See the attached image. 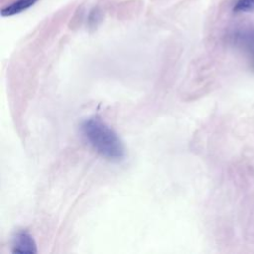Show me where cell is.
Masks as SVG:
<instances>
[{
  "label": "cell",
  "mask_w": 254,
  "mask_h": 254,
  "mask_svg": "<svg viewBox=\"0 0 254 254\" xmlns=\"http://www.w3.org/2000/svg\"><path fill=\"white\" fill-rule=\"evenodd\" d=\"M87 142L102 157L118 162L125 157V148L118 134L99 117H91L80 125Z\"/></svg>",
  "instance_id": "1"
},
{
  "label": "cell",
  "mask_w": 254,
  "mask_h": 254,
  "mask_svg": "<svg viewBox=\"0 0 254 254\" xmlns=\"http://www.w3.org/2000/svg\"><path fill=\"white\" fill-rule=\"evenodd\" d=\"M234 12H254V0H237L234 7Z\"/></svg>",
  "instance_id": "4"
},
{
  "label": "cell",
  "mask_w": 254,
  "mask_h": 254,
  "mask_svg": "<svg viewBox=\"0 0 254 254\" xmlns=\"http://www.w3.org/2000/svg\"><path fill=\"white\" fill-rule=\"evenodd\" d=\"M13 253H37V245L33 236L27 231L18 232L13 237L12 243Z\"/></svg>",
  "instance_id": "2"
},
{
  "label": "cell",
  "mask_w": 254,
  "mask_h": 254,
  "mask_svg": "<svg viewBox=\"0 0 254 254\" xmlns=\"http://www.w3.org/2000/svg\"><path fill=\"white\" fill-rule=\"evenodd\" d=\"M38 0H16L15 2L10 5L4 7L1 10L2 16H13L15 14H19L27 9L32 7Z\"/></svg>",
  "instance_id": "3"
},
{
  "label": "cell",
  "mask_w": 254,
  "mask_h": 254,
  "mask_svg": "<svg viewBox=\"0 0 254 254\" xmlns=\"http://www.w3.org/2000/svg\"><path fill=\"white\" fill-rule=\"evenodd\" d=\"M239 40L254 57V30L243 33L239 36Z\"/></svg>",
  "instance_id": "5"
}]
</instances>
